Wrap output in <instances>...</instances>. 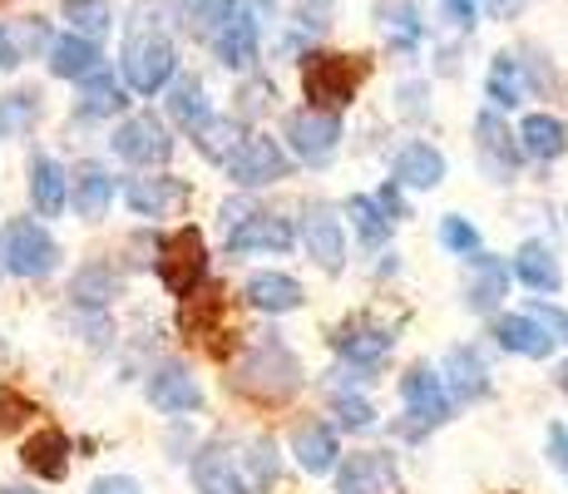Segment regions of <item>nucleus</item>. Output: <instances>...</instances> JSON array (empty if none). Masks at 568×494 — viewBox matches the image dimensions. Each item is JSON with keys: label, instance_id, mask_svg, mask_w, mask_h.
<instances>
[{"label": "nucleus", "instance_id": "nucleus-46", "mask_svg": "<svg viewBox=\"0 0 568 494\" xmlns=\"http://www.w3.org/2000/svg\"><path fill=\"white\" fill-rule=\"evenodd\" d=\"M524 316H534V322H539L544 332L554 336V342H568V312H564V306H554V302H534Z\"/></svg>", "mask_w": 568, "mask_h": 494}, {"label": "nucleus", "instance_id": "nucleus-35", "mask_svg": "<svg viewBox=\"0 0 568 494\" xmlns=\"http://www.w3.org/2000/svg\"><path fill=\"white\" fill-rule=\"evenodd\" d=\"M469 262L479 268L475 288H469V312H495V306L505 302V292H509V272H505V262L489 258V252H475Z\"/></svg>", "mask_w": 568, "mask_h": 494}, {"label": "nucleus", "instance_id": "nucleus-2", "mask_svg": "<svg viewBox=\"0 0 568 494\" xmlns=\"http://www.w3.org/2000/svg\"><path fill=\"white\" fill-rule=\"evenodd\" d=\"M297 70H302V94H307V104L322 109V114H342V109L362 94V84L371 74V60L366 54L307 50L297 60Z\"/></svg>", "mask_w": 568, "mask_h": 494}, {"label": "nucleus", "instance_id": "nucleus-22", "mask_svg": "<svg viewBox=\"0 0 568 494\" xmlns=\"http://www.w3.org/2000/svg\"><path fill=\"white\" fill-rule=\"evenodd\" d=\"M45 64H50L54 80H90V74L104 64V54L84 36H54L50 50H45Z\"/></svg>", "mask_w": 568, "mask_h": 494}, {"label": "nucleus", "instance_id": "nucleus-16", "mask_svg": "<svg viewBox=\"0 0 568 494\" xmlns=\"http://www.w3.org/2000/svg\"><path fill=\"white\" fill-rule=\"evenodd\" d=\"M124 203L134 208L139 218H169L189 203V183L169 179V173H144V179L124 183Z\"/></svg>", "mask_w": 568, "mask_h": 494}, {"label": "nucleus", "instance_id": "nucleus-45", "mask_svg": "<svg viewBox=\"0 0 568 494\" xmlns=\"http://www.w3.org/2000/svg\"><path fill=\"white\" fill-rule=\"evenodd\" d=\"M336 421H342V431H366L376 421V411H371L362 395H336Z\"/></svg>", "mask_w": 568, "mask_h": 494}, {"label": "nucleus", "instance_id": "nucleus-5", "mask_svg": "<svg viewBox=\"0 0 568 494\" xmlns=\"http://www.w3.org/2000/svg\"><path fill=\"white\" fill-rule=\"evenodd\" d=\"M159 282L179 296V302L207 282V243L199 228H179V233H169L159 243Z\"/></svg>", "mask_w": 568, "mask_h": 494}, {"label": "nucleus", "instance_id": "nucleus-7", "mask_svg": "<svg viewBox=\"0 0 568 494\" xmlns=\"http://www.w3.org/2000/svg\"><path fill=\"white\" fill-rule=\"evenodd\" d=\"M282 134H287L292 153L316 169V163H332V153L342 149V114H322V109H292L287 124H282Z\"/></svg>", "mask_w": 568, "mask_h": 494}, {"label": "nucleus", "instance_id": "nucleus-15", "mask_svg": "<svg viewBox=\"0 0 568 494\" xmlns=\"http://www.w3.org/2000/svg\"><path fill=\"white\" fill-rule=\"evenodd\" d=\"M302 243L316 258L322 272H342L346 268V238H342V218L332 213L326 203H307L302 213Z\"/></svg>", "mask_w": 568, "mask_h": 494}, {"label": "nucleus", "instance_id": "nucleus-42", "mask_svg": "<svg viewBox=\"0 0 568 494\" xmlns=\"http://www.w3.org/2000/svg\"><path fill=\"white\" fill-rule=\"evenodd\" d=\"M440 243L450 252H460V258H475V252H479V233H475V223H469V218L450 213V218H440Z\"/></svg>", "mask_w": 568, "mask_h": 494}, {"label": "nucleus", "instance_id": "nucleus-9", "mask_svg": "<svg viewBox=\"0 0 568 494\" xmlns=\"http://www.w3.org/2000/svg\"><path fill=\"white\" fill-rule=\"evenodd\" d=\"M475 153H479V169H485V179L509 183L519 173L524 149H519V139L509 134L505 119H499V109H485V114L475 119Z\"/></svg>", "mask_w": 568, "mask_h": 494}, {"label": "nucleus", "instance_id": "nucleus-13", "mask_svg": "<svg viewBox=\"0 0 568 494\" xmlns=\"http://www.w3.org/2000/svg\"><path fill=\"white\" fill-rule=\"evenodd\" d=\"M297 243V228H292V218L282 213H253L247 208L243 218L233 223V233H227V252H292Z\"/></svg>", "mask_w": 568, "mask_h": 494}, {"label": "nucleus", "instance_id": "nucleus-40", "mask_svg": "<svg viewBox=\"0 0 568 494\" xmlns=\"http://www.w3.org/2000/svg\"><path fill=\"white\" fill-rule=\"evenodd\" d=\"M272 490L277 485V445L262 435V441L247 445V490Z\"/></svg>", "mask_w": 568, "mask_h": 494}, {"label": "nucleus", "instance_id": "nucleus-26", "mask_svg": "<svg viewBox=\"0 0 568 494\" xmlns=\"http://www.w3.org/2000/svg\"><path fill=\"white\" fill-rule=\"evenodd\" d=\"M292 455H297V465L307 470V475H326V470H336V431L332 425H316V421H307V425H297L292 431Z\"/></svg>", "mask_w": 568, "mask_h": 494}, {"label": "nucleus", "instance_id": "nucleus-41", "mask_svg": "<svg viewBox=\"0 0 568 494\" xmlns=\"http://www.w3.org/2000/svg\"><path fill=\"white\" fill-rule=\"evenodd\" d=\"M40 114V94L36 90H20V94H6L0 99V129L16 134V129H30Z\"/></svg>", "mask_w": 568, "mask_h": 494}, {"label": "nucleus", "instance_id": "nucleus-31", "mask_svg": "<svg viewBox=\"0 0 568 494\" xmlns=\"http://www.w3.org/2000/svg\"><path fill=\"white\" fill-rule=\"evenodd\" d=\"M445 371H450V391L460 395V401H479V395H489V366L479 361L475 346H455L450 356H445Z\"/></svg>", "mask_w": 568, "mask_h": 494}, {"label": "nucleus", "instance_id": "nucleus-1", "mask_svg": "<svg viewBox=\"0 0 568 494\" xmlns=\"http://www.w3.org/2000/svg\"><path fill=\"white\" fill-rule=\"evenodd\" d=\"M124 84L134 94H159L179 74V50L169 36V0H139L124 30V54H119Z\"/></svg>", "mask_w": 568, "mask_h": 494}, {"label": "nucleus", "instance_id": "nucleus-18", "mask_svg": "<svg viewBox=\"0 0 568 494\" xmlns=\"http://www.w3.org/2000/svg\"><path fill=\"white\" fill-rule=\"evenodd\" d=\"M332 346L342 351L352 366H362V371H371V366H381V361L390 356V346H396V336L386 332V326H371V322H346V326H336L332 332Z\"/></svg>", "mask_w": 568, "mask_h": 494}, {"label": "nucleus", "instance_id": "nucleus-24", "mask_svg": "<svg viewBox=\"0 0 568 494\" xmlns=\"http://www.w3.org/2000/svg\"><path fill=\"white\" fill-rule=\"evenodd\" d=\"M243 296L257 306V312H267V316L297 312V306L307 302V292H302V282H297V278H287V272H257V278H247Z\"/></svg>", "mask_w": 568, "mask_h": 494}, {"label": "nucleus", "instance_id": "nucleus-38", "mask_svg": "<svg viewBox=\"0 0 568 494\" xmlns=\"http://www.w3.org/2000/svg\"><path fill=\"white\" fill-rule=\"evenodd\" d=\"M342 213L356 223V233H362V243H366V248H381V243H386V238H390V218L376 208V198L352 193V198H346V203H342Z\"/></svg>", "mask_w": 568, "mask_h": 494}, {"label": "nucleus", "instance_id": "nucleus-32", "mask_svg": "<svg viewBox=\"0 0 568 494\" xmlns=\"http://www.w3.org/2000/svg\"><path fill=\"white\" fill-rule=\"evenodd\" d=\"M376 20H381V30H386V40L396 50H415L420 36H425L420 10H415L410 0H376Z\"/></svg>", "mask_w": 568, "mask_h": 494}, {"label": "nucleus", "instance_id": "nucleus-17", "mask_svg": "<svg viewBox=\"0 0 568 494\" xmlns=\"http://www.w3.org/2000/svg\"><path fill=\"white\" fill-rule=\"evenodd\" d=\"M193 485H199V494H253L243 470H237V455L223 441L203 445L193 455Z\"/></svg>", "mask_w": 568, "mask_h": 494}, {"label": "nucleus", "instance_id": "nucleus-57", "mask_svg": "<svg viewBox=\"0 0 568 494\" xmlns=\"http://www.w3.org/2000/svg\"><path fill=\"white\" fill-rule=\"evenodd\" d=\"M0 272H6V268H0Z\"/></svg>", "mask_w": 568, "mask_h": 494}, {"label": "nucleus", "instance_id": "nucleus-33", "mask_svg": "<svg viewBox=\"0 0 568 494\" xmlns=\"http://www.w3.org/2000/svg\"><path fill=\"white\" fill-rule=\"evenodd\" d=\"M124 104H129V94L119 90V80L114 74H104V70H94L90 80H80V114L84 119H109V114H124Z\"/></svg>", "mask_w": 568, "mask_h": 494}, {"label": "nucleus", "instance_id": "nucleus-29", "mask_svg": "<svg viewBox=\"0 0 568 494\" xmlns=\"http://www.w3.org/2000/svg\"><path fill=\"white\" fill-rule=\"evenodd\" d=\"M519 149H524V159H559V153L568 149V129H564V119H554V114H529L519 124Z\"/></svg>", "mask_w": 568, "mask_h": 494}, {"label": "nucleus", "instance_id": "nucleus-43", "mask_svg": "<svg viewBox=\"0 0 568 494\" xmlns=\"http://www.w3.org/2000/svg\"><path fill=\"white\" fill-rule=\"evenodd\" d=\"M10 40H16V50H20V60H30V54H45L50 50V26L40 16H30V20H20V30H10Z\"/></svg>", "mask_w": 568, "mask_h": 494}, {"label": "nucleus", "instance_id": "nucleus-39", "mask_svg": "<svg viewBox=\"0 0 568 494\" xmlns=\"http://www.w3.org/2000/svg\"><path fill=\"white\" fill-rule=\"evenodd\" d=\"M489 99H495V109H515L524 99V80H519L515 54H495V60H489Z\"/></svg>", "mask_w": 568, "mask_h": 494}, {"label": "nucleus", "instance_id": "nucleus-23", "mask_svg": "<svg viewBox=\"0 0 568 494\" xmlns=\"http://www.w3.org/2000/svg\"><path fill=\"white\" fill-rule=\"evenodd\" d=\"M109 203H114V173L104 169V163H80L70 179V208L80 218H104Z\"/></svg>", "mask_w": 568, "mask_h": 494}, {"label": "nucleus", "instance_id": "nucleus-56", "mask_svg": "<svg viewBox=\"0 0 568 494\" xmlns=\"http://www.w3.org/2000/svg\"><path fill=\"white\" fill-rule=\"evenodd\" d=\"M0 139H6V129H0Z\"/></svg>", "mask_w": 568, "mask_h": 494}, {"label": "nucleus", "instance_id": "nucleus-11", "mask_svg": "<svg viewBox=\"0 0 568 494\" xmlns=\"http://www.w3.org/2000/svg\"><path fill=\"white\" fill-rule=\"evenodd\" d=\"M262 6H267V0H237L223 26L213 30V40H207L227 70H247V64L257 60V10Z\"/></svg>", "mask_w": 568, "mask_h": 494}, {"label": "nucleus", "instance_id": "nucleus-51", "mask_svg": "<svg viewBox=\"0 0 568 494\" xmlns=\"http://www.w3.org/2000/svg\"><path fill=\"white\" fill-rule=\"evenodd\" d=\"M243 114H257V109H267V99H272V90L267 84H243Z\"/></svg>", "mask_w": 568, "mask_h": 494}, {"label": "nucleus", "instance_id": "nucleus-44", "mask_svg": "<svg viewBox=\"0 0 568 494\" xmlns=\"http://www.w3.org/2000/svg\"><path fill=\"white\" fill-rule=\"evenodd\" d=\"M36 415V401H26L20 391H10V386H0V435H10V431H20V425Z\"/></svg>", "mask_w": 568, "mask_h": 494}, {"label": "nucleus", "instance_id": "nucleus-50", "mask_svg": "<svg viewBox=\"0 0 568 494\" xmlns=\"http://www.w3.org/2000/svg\"><path fill=\"white\" fill-rule=\"evenodd\" d=\"M445 16H450L460 30H469L479 20V6H475V0H445Z\"/></svg>", "mask_w": 568, "mask_h": 494}, {"label": "nucleus", "instance_id": "nucleus-27", "mask_svg": "<svg viewBox=\"0 0 568 494\" xmlns=\"http://www.w3.org/2000/svg\"><path fill=\"white\" fill-rule=\"evenodd\" d=\"M169 114H173V124H179L183 134H193L199 124H207V119H213V109H207V94H203L199 74H173V80H169Z\"/></svg>", "mask_w": 568, "mask_h": 494}, {"label": "nucleus", "instance_id": "nucleus-34", "mask_svg": "<svg viewBox=\"0 0 568 494\" xmlns=\"http://www.w3.org/2000/svg\"><path fill=\"white\" fill-rule=\"evenodd\" d=\"M60 20L70 26V36L100 46V36H109V26H114V6L109 0H60Z\"/></svg>", "mask_w": 568, "mask_h": 494}, {"label": "nucleus", "instance_id": "nucleus-36", "mask_svg": "<svg viewBox=\"0 0 568 494\" xmlns=\"http://www.w3.org/2000/svg\"><path fill=\"white\" fill-rule=\"evenodd\" d=\"M243 139H247L243 124H237V119H223V114H213L207 124L193 129V144H199V153H203L207 163H227Z\"/></svg>", "mask_w": 568, "mask_h": 494}, {"label": "nucleus", "instance_id": "nucleus-52", "mask_svg": "<svg viewBox=\"0 0 568 494\" xmlns=\"http://www.w3.org/2000/svg\"><path fill=\"white\" fill-rule=\"evenodd\" d=\"M20 64V50H16V40H10V30L0 26V74H10Z\"/></svg>", "mask_w": 568, "mask_h": 494}, {"label": "nucleus", "instance_id": "nucleus-55", "mask_svg": "<svg viewBox=\"0 0 568 494\" xmlns=\"http://www.w3.org/2000/svg\"><path fill=\"white\" fill-rule=\"evenodd\" d=\"M559 386L568 391V361H564V366H559Z\"/></svg>", "mask_w": 568, "mask_h": 494}, {"label": "nucleus", "instance_id": "nucleus-48", "mask_svg": "<svg viewBox=\"0 0 568 494\" xmlns=\"http://www.w3.org/2000/svg\"><path fill=\"white\" fill-rule=\"evenodd\" d=\"M376 208H381V213L390 218V223H400V218H410V213H406V198H400V189H396V183H386V189L376 193Z\"/></svg>", "mask_w": 568, "mask_h": 494}, {"label": "nucleus", "instance_id": "nucleus-20", "mask_svg": "<svg viewBox=\"0 0 568 494\" xmlns=\"http://www.w3.org/2000/svg\"><path fill=\"white\" fill-rule=\"evenodd\" d=\"M30 203H36L40 218H60L64 208H70V173H64V163L50 159V153L30 159Z\"/></svg>", "mask_w": 568, "mask_h": 494}, {"label": "nucleus", "instance_id": "nucleus-21", "mask_svg": "<svg viewBox=\"0 0 568 494\" xmlns=\"http://www.w3.org/2000/svg\"><path fill=\"white\" fill-rule=\"evenodd\" d=\"M20 465H26L36 480H64L70 475V435L54 431V425L36 431L26 445H20Z\"/></svg>", "mask_w": 568, "mask_h": 494}, {"label": "nucleus", "instance_id": "nucleus-49", "mask_svg": "<svg viewBox=\"0 0 568 494\" xmlns=\"http://www.w3.org/2000/svg\"><path fill=\"white\" fill-rule=\"evenodd\" d=\"M90 494H144V485L139 480H129V475H104V480H94Z\"/></svg>", "mask_w": 568, "mask_h": 494}, {"label": "nucleus", "instance_id": "nucleus-6", "mask_svg": "<svg viewBox=\"0 0 568 494\" xmlns=\"http://www.w3.org/2000/svg\"><path fill=\"white\" fill-rule=\"evenodd\" d=\"M109 144H114V153L124 163H134V169H163V163L173 159V134L154 114H129L124 124L114 129Z\"/></svg>", "mask_w": 568, "mask_h": 494}, {"label": "nucleus", "instance_id": "nucleus-3", "mask_svg": "<svg viewBox=\"0 0 568 494\" xmlns=\"http://www.w3.org/2000/svg\"><path fill=\"white\" fill-rule=\"evenodd\" d=\"M233 386L247 395V401H262V405H277V401H292L302 391V361L292 356L277 336H267L262 346H253V356L233 371Z\"/></svg>", "mask_w": 568, "mask_h": 494}, {"label": "nucleus", "instance_id": "nucleus-12", "mask_svg": "<svg viewBox=\"0 0 568 494\" xmlns=\"http://www.w3.org/2000/svg\"><path fill=\"white\" fill-rule=\"evenodd\" d=\"M336 494H406V485L386 450H356L336 470Z\"/></svg>", "mask_w": 568, "mask_h": 494}, {"label": "nucleus", "instance_id": "nucleus-53", "mask_svg": "<svg viewBox=\"0 0 568 494\" xmlns=\"http://www.w3.org/2000/svg\"><path fill=\"white\" fill-rule=\"evenodd\" d=\"M475 6H485L489 16H499V20H515L524 10V0H475Z\"/></svg>", "mask_w": 568, "mask_h": 494}, {"label": "nucleus", "instance_id": "nucleus-30", "mask_svg": "<svg viewBox=\"0 0 568 494\" xmlns=\"http://www.w3.org/2000/svg\"><path fill=\"white\" fill-rule=\"evenodd\" d=\"M515 272L529 292H559L564 288L559 258H554V248H544V243H524L519 258H515Z\"/></svg>", "mask_w": 568, "mask_h": 494}, {"label": "nucleus", "instance_id": "nucleus-54", "mask_svg": "<svg viewBox=\"0 0 568 494\" xmlns=\"http://www.w3.org/2000/svg\"><path fill=\"white\" fill-rule=\"evenodd\" d=\"M0 494H36V490H26V485H10V490H0Z\"/></svg>", "mask_w": 568, "mask_h": 494}, {"label": "nucleus", "instance_id": "nucleus-37", "mask_svg": "<svg viewBox=\"0 0 568 494\" xmlns=\"http://www.w3.org/2000/svg\"><path fill=\"white\" fill-rule=\"evenodd\" d=\"M124 288V278H119L114 268H104V262H90V268H80V278L70 282V296L80 306H109Z\"/></svg>", "mask_w": 568, "mask_h": 494}, {"label": "nucleus", "instance_id": "nucleus-10", "mask_svg": "<svg viewBox=\"0 0 568 494\" xmlns=\"http://www.w3.org/2000/svg\"><path fill=\"white\" fill-rule=\"evenodd\" d=\"M227 179L237 183V189H267V183L287 179V153H282L277 139L267 134H247L243 144H237V153L223 163Z\"/></svg>", "mask_w": 568, "mask_h": 494}, {"label": "nucleus", "instance_id": "nucleus-4", "mask_svg": "<svg viewBox=\"0 0 568 494\" xmlns=\"http://www.w3.org/2000/svg\"><path fill=\"white\" fill-rule=\"evenodd\" d=\"M60 243L50 238L45 223H36V218H10L6 228H0V268L10 272V278H50L54 268H60Z\"/></svg>", "mask_w": 568, "mask_h": 494}, {"label": "nucleus", "instance_id": "nucleus-8", "mask_svg": "<svg viewBox=\"0 0 568 494\" xmlns=\"http://www.w3.org/2000/svg\"><path fill=\"white\" fill-rule=\"evenodd\" d=\"M400 395H406V411L415 415L410 421V435H430V431H440L445 421H450V391H445V381H440V371H430V366H410L406 376H400Z\"/></svg>", "mask_w": 568, "mask_h": 494}, {"label": "nucleus", "instance_id": "nucleus-19", "mask_svg": "<svg viewBox=\"0 0 568 494\" xmlns=\"http://www.w3.org/2000/svg\"><path fill=\"white\" fill-rule=\"evenodd\" d=\"M390 183L396 189H420V193H430V189H440L445 183V159H440V149L435 144H406L396 153V163H390Z\"/></svg>", "mask_w": 568, "mask_h": 494}, {"label": "nucleus", "instance_id": "nucleus-28", "mask_svg": "<svg viewBox=\"0 0 568 494\" xmlns=\"http://www.w3.org/2000/svg\"><path fill=\"white\" fill-rule=\"evenodd\" d=\"M217 322H223V288H217V282H203V288H193L189 296H183L179 326L189 336H213Z\"/></svg>", "mask_w": 568, "mask_h": 494}, {"label": "nucleus", "instance_id": "nucleus-14", "mask_svg": "<svg viewBox=\"0 0 568 494\" xmlns=\"http://www.w3.org/2000/svg\"><path fill=\"white\" fill-rule=\"evenodd\" d=\"M149 405L163 415H193V411H203V386L193 381V371L189 366H179V361H169V366H159L154 376H149Z\"/></svg>", "mask_w": 568, "mask_h": 494}, {"label": "nucleus", "instance_id": "nucleus-47", "mask_svg": "<svg viewBox=\"0 0 568 494\" xmlns=\"http://www.w3.org/2000/svg\"><path fill=\"white\" fill-rule=\"evenodd\" d=\"M549 460H554V470L568 480V425H559V421L549 425Z\"/></svg>", "mask_w": 568, "mask_h": 494}, {"label": "nucleus", "instance_id": "nucleus-25", "mask_svg": "<svg viewBox=\"0 0 568 494\" xmlns=\"http://www.w3.org/2000/svg\"><path fill=\"white\" fill-rule=\"evenodd\" d=\"M495 342L505 351H515V356H529V361H549L554 346H559L534 316H495Z\"/></svg>", "mask_w": 568, "mask_h": 494}]
</instances>
